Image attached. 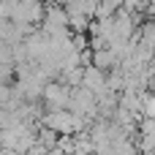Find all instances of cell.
I'll return each instance as SVG.
<instances>
[{
	"instance_id": "cell-4",
	"label": "cell",
	"mask_w": 155,
	"mask_h": 155,
	"mask_svg": "<svg viewBox=\"0 0 155 155\" xmlns=\"http://www.w3.org/2000/svg\"><path fill=\"white\" fill-rule=\"evenodd\" d=\"M93 54H90V65H95V68H101V71H109L117 60H114V54L104 46V49H90Z\"/></svg>"
},
{
	"instance_id": "cell-2",
	"label": "cell",
	"mask_w": 155,
	"mask_h": 155,
	"mask_svg": "<svg viewBox=\"0 0 155 155\" xmlns=\"http://www.w3.org/2000/svg\"><path fill=\"white\" fill-rule=\"evenodd\" d=\"M41 98L46 101L49 109H65L68 106V98H71V87L65 82H46L44 90H41Z\"/></svg>"
},
{
	"instance_id": "cell-3",
	"label": "cell",
	"mask_w": 155,
	"mask_h": 155,
	"mask_svg": "<svg viewBox=\"0 0 155 155\" xmlns=\"http://www.w3.org/2000/svg\"><path fill=\"white\" fill-rule=\"evenodd\" d=\"M79 84L87 87V90H93L95 95H101V93H106V71H101V68H95V65H84Z\"/></svg>"
},
{
	"instance_id": "cell-1",
	"label": "cell",
	"mask_w": 155,
	"mask_h": 155,
	"mask_svg": "<svg viewBox=\"0 0 155 155\" xmlns=\"http://www.w3.org/2000/svg\"><path fill=\"white\" fill-rule=\"evenodd\" d=\"M46 128H52L54 134H76V114L68 109H52L46 114L38 117Z\"/></svg>"
},
{
	"instance_id": "cell-5",
	"label": "cell",
	"mask_w": 155,
	"mask_h": 155,
	"mask_svg": "<svg viewBox=\"0 0 155 155\" xmlns=\"http://www.w3.org/2000/svg\"><path fill=\"white\" fill-rule=\"evenodd\" d=\"M82 68H84V65H68V68H63L57 76H60V82H65L68 87H76V84L82 82Z\"/></svg>"
}]
</instances>
